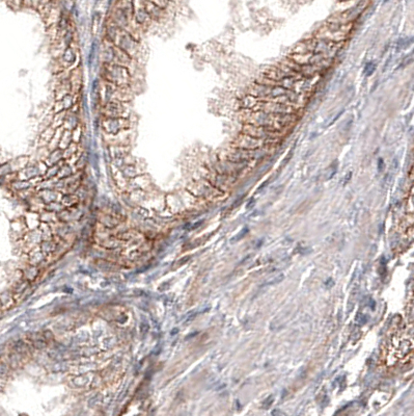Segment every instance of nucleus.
Masks as SVG:
<instances>
[{
  "label": "nucleus",
  "instance_id": "1",
  "mask_svg": "<svg viewBox=\"0 0 414 416\" xmlns=\"http://www.w3.org/2000/svg\"><path fill=\"white\" fill-rule=\"evenodd\" d=\"M356 321L359 323V325H363V323L368 321V318H366V315L359 313L356 318Z\"/></svg>",
  "mask_w": 414,
  "mask_h": 416
},
{
  "label": "nucleus",
  "instance_id": "2",
  "mask_svg": "<svg viewBox=\"0 0 414 416\" xmlns=\"http://www.w3.org/2000/svg\"><path fill=\"white\" fill-rule=\"evenodd\" d=\"M247 232H248V229H247V228H244V230H242V231H241L240 234H238L237 236H235L234 238H232V242H236V241H239L240 238H243V237L247 234Z\"/></svg>",
  "mask_w": 414,
  "mask_h": 416
},
{
  "label": "nucleus",
  "instance_id": "3",
  "mask_svg": "<svg viewBox=\"0 0 414 416\" xmlns=\"http://www.w3.org/2000/svg\"><path fill=\"white\" fill-rule=\"evenodd\" d=\"M274 402V397H273L272 396H270L266 400H265L264 402V404H263V408L264 409H268V408L272 405V403Z\"/></svg>",
  "mask_w": 414,
  "mask_h": 416
},
{
  "label": "nucleus",
  "instance_id": "4",
  "mask_svg": "<svg viewBox=\"0 0 414 416\" xmlns=\"http://www.w3.org/2000/svg\"><path fill=\"white\" fill-rule=\"evenodd\" d=\"M253 204H254V200H253V199H252V202H251V203H248L247 208H252V207L253 206Z\"/></svg>",
  "mask_w": 414,
  "mask_h": 416
}]
</instances>
